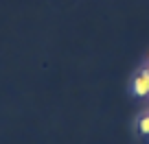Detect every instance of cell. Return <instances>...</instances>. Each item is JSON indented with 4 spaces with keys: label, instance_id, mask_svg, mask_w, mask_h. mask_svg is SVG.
Wrapping results in <instances>:
<instances>
[{
    "label": "cell",
    "instance_id": "1",
    "mask_svg": "<svg viewBox=\"0 0 149 144\" xmlns=\"http://www.w3.org/2000/svg\"><path fill=\"white\" fill-rule=\"evenodd\" d=\"M132 90H134V94H136L138 98L149 96V70H147V68H145L143 72H138V74H136Z\"/></svg>",
    "mask_w": 149,
    "mask_h": 144
},
{
    "label": "cell",
    "instance_id": "2",
    "mask_svg": "<svg viewBox=\"0 0 149 144\" xmlns=\"http://www.w3.org/2000/svg\"><path fill=\"white\" fill-rule=\"evenodd\" d=\"M138 129H140V133H145V135H149V114L140 120V125H138Z\"/></svg>",
    "mask_w": 149,
    "mask_h": 144
},
{
    "label": "cell",
    "instance_id": "3",
    "mask_svg": "<svg viewBox=\"0 0 149 144\" xmlns=\"http://www.w3.org/2000/svg\"><path fill=\"white\" fill-rule=\"evenodd\" d=\"M147 70H149V57H147Z\"/></svg>",
    "mask_w": 149,
    "mask_h": 144
}]
</instances>
